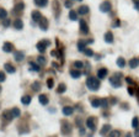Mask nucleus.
<instances>
[{"mask_svg": "<svg viewBox=\"0 0 139 137\" xmlns=\"http://www.w3.org/2000/svg\"><path fill=\"white\" fill-rule=\"evenodd\" d=\"M86 85H88V88H89L90 90L96 91V90H99V88H100V82H99L97 78H95L94 75H90V77H88Z\"/></svg>", "mask_w": 139, "mask_h": 137, "instance_id": "obj_1", "label": "nucleus"}, {"mask_svg": "<svg viewBox=\"0 0 139 137\" xmlns=\"http://www.w3.org/2000/svg\"><path fill=\"white\" fill-rule=\"evenodd\" d=\"M121 78H122V74L121 73H115V75L110 77V83L113 88H119L122 85L121 84Z\"/></svg>", "mask_w": 139, "mask_h": 137, "instance_id": "obj_2", "label": "nucleus"}, {"mask_svg": "<svg viewBox=\"0 0 139 137\" xmlns=\"http://www.w3.org/2000/svg\"><path fill=\"white\" fill-rule=\"evenodd\" d=\"M72 130H73V127H72V125H70V122H68V121H62L60 131L64 136H69V135L72 133Z\"/></svg>", "mask_w": 139, "mask_h": 137, "instance_id": "obj_3", "label": "nucleus"}, {"mask_svg": "<svg viewBox=\"0 0 139 137\" xmlns=\"http://www.w3.org/2000/svg\"><path fill=\"white\" fill-rule=\"evenodd\" d=\"M96 124H97V119L94 117V116H90L86 120V126L89 127L91 131H95L96 130Z\"/></svg>", "mask_w": 139, "mask_h": 137, "instance_id": "obj_4", "label": "nucleus"}, {"mask_svg": "<svg viewBox=\"0 0 139 137\" xmlns=\"http://www.w3.org/2000/svg\"><path fill=\"white\" fill-rule=\"evenodd\" d=\"M50 45V41L48 40H43V41H39L38 43H37V50H38L41 53H45L46 52V48Z\"/></svg>", "mask_w": 139, "mask_h": 137, "instance_id": "obj_5", "label": "nucleus"}, {"mask_svg": "<svg viewBox=\"0 0 139 137\" xmlns=\"http://www.w3.org/2000/svg\"><path fill=\"white\" fill-rule=\"evenodd\" d=\"M111 9H112V5L108 0L103 1V3L100 5V11H102V12H110L111 11Z\"/></svg>", "mask_w": 139, "mask_h": 137, "instance_id": "obj_6", "label": "nucleus"}, {"mask_svg": "<svg viewBox=\"0 0 139 137\" xmlns=\"http://www.w3.org/2000/svg\"><path fill=\"white\" fill-rule=\"evenodd\" d=\"M80 32L83 35H88L89 34V26L85 20H80Z\"/></svg>", "mask_w": 139, "mask_h": 137, "instance_id": "obj_7", "label": "nucleus"}, {"mask_svg": "<svg viewBox=\"0 0 139 137\" xmlns=\"http://www.w3.org/2000/svg\"><path fill=\"white\" fill-rule=\"evenodd\" d=\"M38 23H39V27L43 30V31H46V30L48 29V20L46 19V17H41V20L38 21Z\"/></svg>", "mask_w": 139, "mask_h": 137, "instance_id": "obj_8", "label": "nucleus"}, {"mask_svg": "<svg viewBox=\"0 0 139 137\" xmlns=\"http://www.w3.org/2000/svg\"><path fill=\"white\" fill-rule=\"evenodd\" d=\"M3 51L7 52V53H11V52L14 51V46H12L10 42H5L4 46H3Z\"/></svg>", "mask_w": 139, "mask_h": 137, "instance_id": "obj_9", "label": "nucleus"}, {"mask_svg": "<svg viewBox=\"0 0 139 137\" xmlns=\"http://www.w3.org/2000/svg\"><path fill=\"white\" fill-rule=\"evenodd\" d=\"M89 11H90L89 6H86V5L79 6V9H78V12L80 14V15H86V14H88Z\"/></svg>", "mask_w": 139, "mask_h": 137, "instance_id": "obj_10", "label": "nucleus"}, {"mask_svg": "<svg viewBox=\"0 0 139 137\" xmlns=\"http://www.w3.org/2000/svg\"><path fill=\"white\" fill-rule=\"evenodd\" d=\"M110 131H111V126L108 125V124H106V125H103V127L101 128L100 133L102 135V136H106L107 133H110Z\"/></svg>", "mask_w": 139, "mask_h": 137, "instance_id": "obj_11", "label": "nucleus"}, {"mask_svg": "<svg viewBox=\"0 0 139 137\" xmlns=\"http://www.w3.org/2000/svg\"><path fill=\"white\" fill-rule=\"evenodd\" d=\"M107 69L106 68H100L99 70H97V77L100 78V79H103V78H106V75H107Z\"/></svg>", "mask_w": 139, "mask_h": 137, "instance_id": "obj_12", "label": "nucleus"}, {"mask_svg": "<svg viewBox=\"0 0 139 137\" xmlns=\"http://www.w3.org/2000/svg\"><path fill=\"white\" fill-rule=\"evenodd\" d=\"M23 7H25V5H23V3H17L16 5H15V7H14V12L15 14H19V12H21L23 10Z\"/></svg>", "mask_w": 139, "mask_h": 137, "instance_id": "obj_13", "label": "nucleus"}, {"mask_svg": "<svg viewBox=\"0 0 139 137\" xmlns=\"http://www.w3.org/2000/svg\"><path fill=\"white\" fill-rule=\"evenodd\" d=\"M73 112H74V109L72 106H64L63 108V114L65 116H70V115H73Z\"/></svg>", "mask_w": 139, "mask_h": 137, "instance_id": "obj_14", "label": "nucleus"}, {"mask_svg": "<svg viewBox=\"0 0 139 137\" xmlns=\"http://www.w3.org/2000/svg\"><path fill=\"white\" fill-rule=\"evenodd\" d=\"M38 100L42 105H47V104H48V96H47L46 94H41L38 96Z\"/></svg>", "mask_w": 139, "mask_h": 137, "instance_id": "obj_15", "label": "nucleus"}, {"mask_svg": "<svg viewBox=\"0 0 139 137\" xmlns=\"http://www.w3.org/2000/svg\"><path fill=\"white\" fill-rule=\"evenodd\" d=\"M70 75H72L73 78L78 79V78H80V75H81V72H80V69H72L70 70Z\"/></svg>", "mask_w": 139, "mask_h": 137, "instance_id": "obj_16", "label": "nucleus"}, {"mask_svg": "<svg viewBox=\"0 0 139 137\" xmlns=\"http://www.w3.org/2000/svg\"><path fill=\"white\" fill-rule=\"evenodd\" d=\"M139 66V58H132L129 61V67L131 68H137Z\"/></svg>", "mask_w": 139, "mask_h": 137, "instance_id": "obj_17", "label": "nucleus"}, {"mask_svg": "<svg viewBox=\"0 0 139 137\" xmlns=\"http://www.w3.org/2000/svg\"><path fill=\"white\" fill-rule=\"evenodd\" d=\"M1 116H3V119H5V120H7V121H11L14 117H12V115H11V111H4L3 114H1Z\"/></svg>", "mask_w": 139, "mask_h": 137, "instance_id": "obj_18", "label": "nucleus"}, {"mask_svg": "<svg viewBox=\"0 0 139 137\" xmlns=\"http://www.w3.org/2000/svg\"><path fill=\"white\" fill-rule=\"evenodd\" d=\"M14 27L16 30H21L23 27V22L20 20V19H16L15 21H14Z\"/></svg>", "mask_w": 139, "mask_h": 137, "instance_id": "obj_19", "label": "nucleus"}, {"mask_svg": "<svg viewBox=\"0 0 139 137\" xmlns=\"http://www.w3.org/2000/svg\"><path fill=\"white\" fill-rule=\"evenodd\" d=\"M5 69L7 73H15L16 72V68L12 64H10V63H5Z\"/></svg>", "mask_w": 139, "mask_h": 137, "instance_id": "obj_20", "label": "nucleus"}, {"mask_svg": "<svg viewBox=\"0 0 139 137\" xmlns=\"http://www.w3.org/2000/svg\"><path fill=\"white\" fill-rule=\"evenodd\" d=\"M34 4L38 7H45L48 4V0H34Z\"/></svg>", "mask_w": 139, "mask_h": 137, "instance_id": "obj_21", "label": "nucleus"}, {"mask_svg": "<svg viewBox=\"0 0 139 137\" xmlns=\"http://www.w3.org/2000/svg\"><path fill=\"white\" fill-rule=\"evenodd\" d=\"M31 100H32L31 95H23V96L21 98V101H22L23 105H28V104L31 103Z\"/></svg>", "mask_w": 139, "mask_h": 137, "instance_id": "obj_22", "label": "nucleus"}, {"mask_svg": "<svg viewBox=\"0 0 139 137\" xmlns=\"http://www.w3.org/2000/svg\"><path fill=\"white\" fill-rule=\"evenodd\" d=\"M39 69H41V66H39L38 63H32V62H30V70L38 72Z\"/></svg>", "mask_w": 139, "mask_h": 137, "instance_id": "obj_23", "label": "nucleus"}, {"mask_svg": "<svg viewBox=\"0 0 139 137\" xmlns=\"http://www.w3.org/2000/svg\"><path fill=\"white\" fill-rule=\"evenodd\" d=\"M41 17H42V15H41V12L39 11H33L32 12V20H33V21L38 22L39 20H41Z\"/></svg>", "mask_w": 139, "mask_h": 137, "instance_id": "obj_24", "label": "nucleus"}, {"mask_svg": "<svg viewBox=\"0 0 139 137\" xmlns=\"http://www.w3.org/2000/svg\"><path fill=\"white\" fill-rule=\"evenodd\" d=\"M105 41L107 42V43H112V42H113V35H112L111 32H106Z\"/></svg>", "mask_w": 139, "mask_h": 137, "instance_id": "obj_25", "label": "nucleus"}, {"mask_svg": "<svg viewBox=\"0 0 139 137\" xmlns=\"http://www.w3.org/2000/svg\"><path fill=\"white\" fill-rule=\"evenodd\" d=\"M14 57H15V59H16L17 62H20V61H22L23 59V53L22 52H15V54H14Z\"/></svg>", "mask_w": 139, "mask_h": 137, "instance_id": "obj_26", "label": "nucleus"}, {"mask_svg": "<svg viewBox=\"0 0 139 137\" xmlns=\"http://www.w3.org/2000/svg\"><path fill=\"white\" fill-rule=\"evenodd\" d=\"M37 62H38V64L39 66H45L46 63H47V59H46V57L45 56H38V58H37Z\"/></svg>", "mask_w": 139, "mask_h": 137, "instance_id": "obj_27", "label": "nucleus"}, {"mask_svg": "<svg viewBox=\"0 0 139 137\" xmlns=\"http://www.w3.org/2000/svg\"><path fill=\"white\" fill-rule=\"evenodd\" d=\"M31 89L33 91H38L41 89V83L39 82H34L33 84H31Z\"/></svg>", "mask_w": 139, "mask_h": 137, "instance_id": "obj_28", "label": "nucleus"}, {"mask_svg": "<svg viewBox=\"0 0 139 137\" xmlns=\"http://www.w3.org/2000/svg\"><path fill=\"white\" fill-rule=\"evenodd\" d=\"M20 114H21V112H20V109H19V108H14L11 110L12 117H19V116H20Z\"/></svg>", "mask_w": 139, "mask_h": 137, "instance_id": "obj_29", "label": "nucleus"}, {"mask_svg": "<svg viewBox=\"0 0 139 137\" xmlns=\"http://www.w3.org/2000/svg\"><path fill=\"white\" fill-rule=\"evenodd\" d=\"M85 46H86V42H84V41H79L78 42V50L79 51L84 52L85 51Z\"/></svg>", "mask_w": 139, "mask_h": 137, "instance_id": "obj_30", "label": "nucleus"}, {"mask_svg": "<svg viewBox=\"0 0 139 137\" xmlns=\"http://www.w3.org/2000/svg\"><path fill=\"white\" fill-rule=\"evenodd\" d=\"M117 66H118V67H121V68H123V67L126 66V61H124V58H123V57L118 58V59H117Z\"/></svg>", "mask_w": 139, "mask_h": 137, "instance_id": "obj_31", "label": "nucleus"}, {"mask_svg": "<svg viewBox=\"0 0 139 137\" xmlns=\"http://www.w3.org/2000/svg\"><path fill=\"white\" fill-rule=\"evenodd\" d=\"M69 19H70L72 21H76V20H78V14L72 10V11L69 12Z\"/></svg>", "mask_w": 139, "mask_h": 137, "instance_id": "obj_32", "label": "nucleus"}, {"mask_svg": "<svg viewBox=\"0 0 139 137\" xmlns=\"http://www.w3.org/2000/svg\"><path fill=\"white\" fill-rule=\"evenodd\" d=\"M65 90H67V86H65V84H60V85L58 86V89H57L58 94H63V93H65Z\"/></svg>", "mask_w": 139, "mask_h": 137, "instance_id": "obj_33", "label": "nucleus"}, {"mask_svg": "<svg viewBox=\"0 0 139 137\" xmlns=\"http://www.w3.org/2000/svg\"><path fill=\"white\" fill-rule=\"evenodd\" d=\"M91 104H92L94 108H99L100 106V99H96V98L91 99Z\"/></svg>", "mask_w": 139, "mask_h": 137, "instance_id": "obj_34", "label": "nucleus"}, {"mask_svg": "<svg viewBox=\"0 0 139 137\" xmlns=\"http://www.w3.org/2000/svg\"><path fill=\"white\" fill-rule=\"evenodd\" d=\"M108 137H121V132L117 131V130L111 131V132H110V135H108Z\"/></svg>", "mask_w": 139, "mask_h": 137, "instance_id": "obj_35", "label": "nucleus"}, {"mask_svg": "<svg viewBox=\"0 0 139 137\" xmlns=\"http://www.w3.org/2000/svg\"><path fill=\"white\" fill-rule=\"evenodd\" d=\"M7 17V12H6L5 9H0V19L1 20H4V19H6Z\"/></svg>", "mask_w": 139, "mask_h": 137, "instance_id": "obj_36", "label": "nucleus"}, {"mask_svg": "<svg viewBox=\"0 0 139 137\" xmlns=\"http://www.w3.org/2000/svg\"><path fill=\"white\" fill-rule=\"evenodd\" d=\"M100 106L107 108V106H108V100H107V99H100Z\"/></svg>", "mask_w": 139, "mask_h": 137, "instance_id": "obj_37", "label": "nucleus"}, {"mask_svg": "<svg viewBox=\"0 0 139 137\" xmlns=\"http://www.w3.org/2000/svg\"><path fill=\"white\" fill-rule=\"evenodd\" d=\"M84 64H85V63L80 62V61H76V62H74V67L78 68V69H81V68H84Z\"/></svg>", "mask_w": 139, "mask_h": 137, "instance_id": "obj_38", "label": "nucleus"}, {"mask_svg": "<svg viewBox=\"0 0 139 137\" xmlns=\"http://www.w3.org/2000/svg\"><path fill=\"white\" fill-rule=\"evenodd\" d=\"M132 126H133L134 128H138L139 127V119L138 117H134L133 121H132Z\"/></svg>", "mask_w": 139, "mask_h": 137, "instance_id": "obj_39", "label": "nucleus"}, {"mask_svg": "<svg viewBox=\"0 0 139 137\" xmlns=\"http://www.w3.org/2000/svg\"><path fill=\"white\" fill-rule=\"evenodd\" d=\"M84 53H85V56H88V57H92V56H94V51H92V50H86V48H85Z\"/></svg>", "mask_w": 139, "mask_h": 137, "instance_id": "obj_40", "label": "nucleus"}, {"mask_svg": "<svg viewBox=\"0 0 139 137\" xmlns=\"http://www.w3.org/2000/svg\"><path fill=\"white\" fill-rule=\"evenodd\" d=\"M53 85H54V80H53V79H48V80H47V86H48L49 89H52Z\"/></svg>", "mask_w": 139, "mask_h": 137, "instance_id": "obj_41", "label": "nucleus"}, {"mask_svg": "<svg viewBox=\"0 0 139 137\" xmlns=\"http://www.w3.org/2000/svg\"><path fill=\"white\" fill-rule=\"evenodd\" d=\"M3 23H4V26H5V27H7V26H10L11 21H10L9 19H4V20H3Z\"/></svg>", "mask_w": 139, "mask_h": 137, "instance_id": "obj_42", "label": "nucleus"}, {"mask_svg": "<svg viewBox=\"0 0 139 137\" xmlns=\"http://www.w3.org/2000/svg\"><path fill=\"white\" fill-rule=\"evenodd\" d=\"M6 79L5 74H4V72H0V82H4Z\"/></svg>", "mask_w": 139, "mask_h": 137, "instance_id": "obj_43", "label": "nucleus"}, {"mask_svg": "<svg viewBox=\"0 0 139 137\" xmlns=\"http://www.w3.org/2000/svg\"><path fill=\"white\" fill-rule=\"evenodd\" d=\"M112 26H113V27H118V26H121V21H119V20H116V21L113 22Z\"/></svg>", "mask_w": 139, "mask_h": 137, "instance_id": "obj_44", "label": "nucleus"}, {"mask_svg": "<svg viewBox=\"0 0 139 137\" xmlns=\"http://www.w3.org/2000/svg\"><path fill=\"white\" fill-rule=\"evenodd\" d=\"M126 80H127L128 84H131V85H133V84H134V82H133L132 79H131V78H126Z\"/></svg>", "mask_w": 139, "mask_h": 137, "instance_id": "obj_45", "label": "nucleus"}, {"mask_svg": "<svg viewBox=\"0 0 139 137\" xmlns=\"http://www.w3.org/2000/svg\"><path fill=\"white\" fill-rule=\"evenodd\" d=\"M72 1H69V0H67V1H65V6H67V7H72Z\"/></svg>", "mask_w": 139, "mask_h": 137, "instance_id": "obj_46", "label": "nucleus"}, {"mask_svg": "<svg viewBox=\"0 0 139 137\" xmlns=\"http://www.w3.org/2000/svg\"><path fill=\"white\" fill-rule=\"evenodd\" d=\"M128 93H129L131 95H134V90H133V88H128Z\"/></svg>", "mask_w": 139, "mask_h": 137, "instance_id": "obj_47", "label": "nucleus"}, {"mask_svg": "<svg viewBox=\"0 0 139 137\" xmlns=\"http://www.w3.org/2000/svg\"><path fill=\"white\" fill-rule=\"evenodd\" d=\"M79 132H80V135H85V130H84V127H80V128H79Z\"/></svg>", "mask_w": 139, "mask_h": 137, "instance_id": "obj_48", "label": "nucleus"}, {"mask_svg": "<svg viewBox=\"0 0 139 137\" xmlns=\"http://www.w3.org/2000/svg\"><path fill=\"white\" fill-rule=\"evenodd\" d=\"M134 137H139V128H137V131L134 133Z\"/></svg>", "mask_w": 139, "mask_h": 137, "instance_id": "obj_49", "label": "nucleus"}, {"mask_svg": "<svg viewBox=\"0 0 139 137\" xmlns=\"http://www.w3.org/2000/svg\"><path fill=\"white\" fill-rule=\"evenodd\" d=\"M135 9H137V10H139V3H137V4H135Z\"/></svg>", "mask_w": 139, "mask_h": 137, "instance_id": "obj_50", "label": "nucleus"}, {"mask_svg": "<svg viewBox=\"0 0 139 137\" xmlns=\"http://www.w3.org/2000/svg\"><path fill=\"white\" fill-rule=\"evenodd\" d=\"M134 1V4H137V3H139V0H133Z\"/></svg>", "mask_w": 139, "mask_h": 137, "instance_id": "obj_51", "label": "nucleus"}, {"mask_svg": "<svg viewBox=\"0 0 139 137\" xmlns=\"http://www.w3.org/2000/svg\"><path fill=\"white\" fill-rule=\"evenodd\" d=\"M126 137H132V135H131V133H128V135H127Z\"/></svg>", "mask_w": 139, "mask_h": 137, "instance_id": "obj_52", "label": "nucleus"}, {"mask_svg": "<svg viewBox=\"0 0 139 137\" xmlns=\"http://www.w3.org/2000/svg\"><path fill=\"white\" fill-rule=\"evenodd\" d=\"M0 93H1V86H0Z\"/></svg>", "mask_w": 139, "mask_h": 137, "instance_id": "obj_53", "label": "nucleus"}, {"mask_svg": "<svg viewBox=\"0 0 139 137\" xmlns=\"http://www.w3.org/2000/svg\"><path fill=\"white\" fill-rule=\"evenodd\" d=\"M79 1H81V0H79Z\"/></svg>", "mask_w": 139, "mask_h": 137, "instance_id": "obj_54", "label": "nucleus"}]
</instances>
